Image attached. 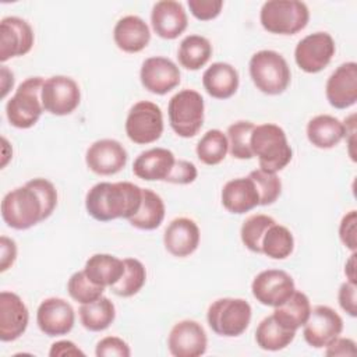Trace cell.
I'll list each match as a JSON object with an SVG mask.
<instances>
[{"label": "cell", "mask_w": 357, "mask_h": 357, "mask_svg": "<svg viewBox=\"0 0 357 357\" xmlns=\"http://www.w3.org/2000/svg\"><path fill=\"white\" fill-rule=\"evenodd\" d=\"M57 205L56 187L38 177L7 192L1 201V218L15 230H26L47 219Z\"/></svg>", "instance_id": "1"}, {"label": "cell", "mask_w": 357, "mask_h": 357, "mask_svg": "<svg viewBox=\"0 0 357 357\" xmlns=\"http://www.w3.org/2000/svg\"><path fill=\"white\" fill-rule=\"evenodd\" d=\"M142 202V188L130 181L95 184L85 197L88 213L99 222L132 218Z\"/></svg>", "instance_id": "2"}, {"label": "cell", "mask_w": 357, "mask_h": 357, "mask_svg": "<svg viewBox=\"0 0 357 357\" xmlns=\"http://www.w3.org/2000/svg\"><path fill=\"white\" fill-rule=\"evenodd\" d=\"M250 145L252 155L258 158L259 169L269 173L280 172L293 158L286 132L282 127L272 123L255 126Z\"/></svg>", "instance_id": "3"}, {"label": "cell", "mask_w": 357, "mask_h": 357, "mask_svg": "<svg viewBox=\"0 0 357 357\" xmlns=\"http://www.w3.org/2000/svg\"><path fill=\"white\" fill-rule=\"evenodd\" d=\"M261 25L276 35H296L303 31L310 20L305 3L297 0H269L261 7Z\"/></svg>", "instance_id": "4"}, {"label": "cell", "mask_w": 357, "mask_h": 357, "mask_svg": "<svg viewBox=\"0 0 357 357\" xmlns=\"http://www.w3.org/2000/svg\"><path fill=\"white\" fill-rule=\"evenodd\" d=\"M250 75L257 89L266 95L283 93L291 79L287 61L275 50H259L252 54Z\"/></svg>", "instance_id": "5"}, {"label": "cell", "mask_w": 357, "mask_h": 357, "mask_svg": "<svg viewBox=\"0 0 357 357\" xmlns=\"http://www.w3.org/2000/svg\"><path fill=\"white\" fill-rule=\"evenodd\" d=\"M206 319L216 335L236 337L245 332L250 325L251 305L244 298H218L209 305Z\"/></svg>", "instance_id": "6"}, {"label": "cell", "mask_w": 357, "mask_h": 357, "mask_svg": "<svg viewBox=\"0 0 357 357\" xmlns=\"http://www.w3.org/2000/svg\"><path fill=\"white\" fill-rule=\"evenodd\" d=\"M43 81L42 77H29L18 85L6 105V114L13 127L31 128L38 123L43 112L40 99Z\"/></svg>", "instance_id": "7"}, {"label": "cell", "mask_w": 357, "mask_h": 357, "mask_svg": "<svg viewBox=\"0 0 357 357\" xmlns=\"http://www.w3.org/2000/svg\"><path fill=\"white\" fill-rule=\"evenodd\" d=\"M204 99L194 89H183L169 100L167 114L172 130L183 138L198 134L204 124Z\"/></svg>", "instance_id": "8"}, {"label": "cell", "mask_w": 357, "mask_h": 357, "mask_svg": "<svg viewBox=\"0 0 357 357\" xmlns=\"http://www.w3.org/2000/svg\"><path fill=\"white\" fill-rule=\"evenodd\" d=\"M163 132V116L160 107L149 100L137 102L128 112L126 119L127 137L138 144H152L160 138Z\"/></svg>", "instance_id": "9"}, {"label": "cell", "mask_w": 357, "mask_h": 357, "mask_svg": "<svg viewBox=\"0 0 357 357\" xmlns=\"http://www.w3.org/2000/svg\"><path fill=\"white\" fill-rule=\"evenodd\" d=\"M40 99L43 110L54 116H67L78 107L81 91L73 78L53 75L43 81Z\"/></svg>", "instance_id": "10"}, {"label": "cell", "mask_w": 357, "mask_h": 357, "mask_svg": "<svg viewBox=\"0 0 357 357\" xmlns=\"http://www.w3.org/2000/svg\"><path fill=\"white\" fill-rule=\"evenodd\" d=\"M335 40L326 32H314L303 38L294 49V60L298 68L308 74L322 71L335 54Z\"/></svg>", "instance_id": "11"}, {"label": "cell", "mask_w": 357, "mask_h": 357, "mask_svg": "<svg viewBox=\"0 0 357 357\" xmlns=\"http://www.w3.org/2000/svg\"><path fill=\"white\" fill-rule=\"evenodd\" d=\"M304 340L315 349H324L331 344L343 331L342 317L328 305L311 308L307 322L303 325Z\"/></svg>", "instance_id": "12"}, {"label": "cell", "mask_w": 357, "mask_h": 357, "mask_svg": "<svg viewBox=\"0 0 357 357\" xmlns=\"http://www.w3.org/2000/svg\"><path fill=\"white\" fill-rule=\"evenodd\" d=\"M293 278L280 269H266L258 273L251 284L255 300L268 307L283 304L294 293Z\"/></svg>", "instance_id": "13"}, {"label": "cell", "mask_w": 357, "mask_h": 357, "mask_svg": "<svg viewBox=\"0 0 357 357\" xmlns=\"http://www.w3.org/2000/svg\"><path fill=\"white\" fill-rule=\"evenodd\" d=\"M33 31L20 17H4L0 22V61L26 54L33 46Z\"/></svg>", "instance_id": "14"}, {"label": "cell", "mask_w": 357, "mask_h": 357, "mask_svg": "<svg viewBox=\"0 0 357 357\" xmlns=\"http://www.w3.org/2000/svg\"><path fill=\"white\" fill-rule=\"evenodd\" d=\"M167 346L174 357H199L206 351L208 337L201 324L184 319L172 328Z\"/></svg>", "instance_id": "15"}, {"label": "cell", "mask_w": 357, "mask_h": 357, "mask_svg": "<svg viewBox=\"0 0 357 357\" xmlns=\"http://www.w3.org/2000/svg\"><path fill=\"white\" fill-rule=\"evenodd\" d=\"M139 79L146 91L165 95L180 84V70L170 59L155 56L142 63Z\"/></svg>", "instance_id": "16"}, {"label": "cell", "mask_w": 357, "mask_h": 357, "mask_svg": "<svg viewBox=\"0 0 357 357\" xmlns=\"http://www.w3.org/2000/svg\"><path fill=\"white\" fill-rule=\"evenodd\" d=\"M75 322L73 307L63 298L49 297L43 300L36 311V324L47 336L67 335Z\"/></svg>", "instance_id": "17"}, {"label": "cell", "mask_w": 357, "mask_h": 357, "mask_svg": "<svg viewBox=\"0 0 357 357\" xmlns=\"http://www.w3.org/2000/svg\"><path fill=\"white\" fill-rule=\"evenodd\" d=\"M127 151L116 139L95 141L86 151V166L99 176H112L124 169L127 163Z\"/></svg>", "instance_id": "18"}, {"label": "cell", "mask_w": 357, "mask_h": 357, "mask_svg": "<svg viewBox=\"0 0 357 357\" xmlns=\"http://www.w3.org/2000/svg\"><path fill=\"white\" fill-rule=\"evenodd\" d=\"M325 95L335 109H347L357 102V63L340 64L328 78Z\"/></svg>", "instance_id": "19"}, {"label": "cell", "mask_w": 357, "mask_h": 357, "mask_svg": "<svg viewBox=\"0 0 357 357\" xmlns=\"http://www.w3.org/2000/svg\"><path fill=\"white\" fill-rule=\"evenodd\" d=\"M29 312L21 297L13 291L0 293V340L18 339L28 326Z\"/></svg>", "instance_id": "20"}, {"label": "cell", "mask_w": 357, "mask_h": 357, "mask_svg": "<svg viewBox=\"0 0 357 357\" xmlns=\"http://www.w3.org/2000/svg\"><path fill=\"white\" fill-rule=\"evenodd\" d=\"M151 24L155 33L162 39H176L185 31L188 18L181 3L160 0L152 7Z\"/></svg>", "instance_id": "21"}, {"label": "cell", "mask_w": 357, "mask_h": 357, "mask_svg": "<svg viewBox=\"0 0 357 357\" xmlns=\"http://www.w3.org/2000/svg\"><path fill=\"white\" fill-rule=\"evenodd\" d=\"M199 237V227L192 219L176 218L165 230L163 244L173 257L184 258L198 248Z\"/></svg>", "instance_id": "22"}, {"label": "cell", "mask_w": 357, "mask_h": 357, "mask_svg": "<svg viewBox=\"0 0 357 357\" xmlns=\"http://www.w3.org/2000/svg\"><path fill=\"white\" fill-rule=\"evenodd\" d=\"M176 156L165 148L141 152L132 163V173L145 181H166L176 163Z\"/></svg>", "instance_id": "23"}, {"label": "cell", "mask_w": 357, "mask_h": 357, "mask_svg": "<svg viewBox=\"0 0 357 357\" xmlns=\"http://www.w3.org/2000/svg\"><path fill=\"white\" fill-rule=\"evenodd\" d=\"M113 39L120 50L126 53H138L148 46L151 31L141 17L126 15L114 25Z\"/></svg>", "instance_id": "24"}, {"label": "cell", "mask_w": 357, "mask_h": 357, "mask_svg": "<svg viewBox=\"0 0 357 357\" xmlns=\"http://www.w3.org/2000/svg\"><path fill=\"white\" fill-rule=\"evenodd\" d=\"M222 204L236 215L245 213L259 205V195L250 177H238L227 181L222 190Z\"/></svg>", "instance_id": "25"}, {"label": "cell", "mask_w": 357, "mask_h": 357, "mask_svg": "<svg viewBox=\"0 0 357 357\" xmlns=\"http://www.w3.org/2000/svg\"><path fill=\"white\" fill-rule=\"evenodd\" d=\"M238 73L237 70L223 61L213 63L208 67L202 75V85L208 95L215 99H229L238 88Z\"/></svg>", "instance_id": "26"}, {"label": "cell", "mask_w": 357, "mask_h": 357, "mask_svg": "<svg viewBox=\"0 0 357 357\" xmlns=\"http://www.w3.org/2000/svg\"><path fill=\"white\" fill-rule=\"evenodd\" d=\"M346 135V124L331 114L315 116L307 124V138L319 149H331L336 146Z\"/></svg>", "instance_id": "27"}, {"label": "cell", "mask_w": 357, "mask_h": 357, "mask_svg": "<svg viewBox=\"0 0 357 357\" xmlns=\"http://www.w3.org/2000/svg\"><path fill=\"white\" fill-rule=\"evenodd\" d=\"M84 272L98 286H113L124 273V262L110 254H93L88 258Z\"/></svg>", "instance_id": "28"}, {"label": "cell", "mask_w": 357, "mask_h": 357, "mask_svg": "<svg viewBox=\"0 0 357 357\" xmlns=\"http://www.w3.org/2000/svg\"><path fill=\"white\" fill-rule=\"evenodd\" d=\"M311 312L310 298L305 293L294 290V293L280 305L275 307L272 317L286 329L297 331L303 326Z\"/></svg>", "instance_id": "29"}, {"label": "cell", "mask_w": 357, "mask_h": 357, "mask_svg": "<svg viewBox=\"0 0 357 357\" xmlns=\"http://www.w3.org/2000/svg\"><path fill=\"white\" fill-rule=\"evenodd\" d=\"M212 56L211 42L201 35L185 36L177 50V59L185 70L197 71L204 67Z\"/></svg>", "instance_id": "30"}, {"label": "cell", "mask_w": 357, "mask_h": 357, "mask_svg": "<svg viewBox=\"0 0 357 357\" xmlns=\"http://www.w3.org/2000/svg\"><path fill=\"white\" fill-rule=\"evenodd\" d=\"M165 204L162 198L149 188H142V202L138 212L128 219L130 225L141 230H155L165 219Z\"/></svg>", "instance_id": "31"}, {"label": "cell", "mask_w": 357, "mask_h": 357, "mask_svg": "<svg viewBox=\"0 0 357 357\" xmlns=\"http://www.w3.org/2000/svg\"><path fill=\"white\" fill-rule=\"evenodd\" d=\"M82 326L91 332L107 329L116 318L114 304L107 297H100L93 303L81 304L78 310Z\"/></svg>", "instance_id": "32"}, {"label": "cell", "mask_w": 357, "mask_h": 357, "mask_svg": "<svg viewBox=\"0 0 357 357\" xmlns=\"http://www.w3.org/2000/svg\"><path fill=\"white\" fill-rule=\"evenodd\" d=\"M296 336V331L283 328L272 315L264 318L255 331V342L262 350L278 351L287 347Z\"/></svg>", "instance_id": "33"}, {"label": "cell", "mask_w": 357, "mask_h": 357, "mask_svg": "<svg viewBox=\"0 0 357 357\" xmlns=\"http://www.w3.org/2000/svg\"><path fill=\"white\" fill-rule=\"evenodd\" d=\"M294 248V238L291 231L282 225L273 223L268 227L261 241V254L272 259H284L290 257Z\"/></svg>", "instance_id": "34"}, {"label": "cell", "mask_w": 357, "mask_h": 357, "mask_svg": "<svg viewBox=\"0 0 357 357\" xmlns=\"http://www.w3.org/2000/svg\"><path fill=\"white\" fill-rule=\"evenodd\" d=\"M195 151L198 159L202 163L208 166L219 165L229 152L227 137L220 130H209L198 141Z\"/></svg>", "instance_id": "35"}, {"label": "cell", "mask_w": 357, "mask_h": 357, "mask_svg": "<svg viewBox=\"0 0 357 357\" xmlns=\"http://www.w3.org/2000/svg\"><path fill=\"white\" fill-rule=\"evenodd\" d=\"M124 262V273L112 286V291L119 297H131L137 294L146 280V271L141 261L135 258H126Z\"/></svg>", "instance_id": "36"}, {"label": "cell", "mask_w": 357, "mask_h": 357, "mask_svg": "<svg viewBox=\"0 0 357 357\" xmlns=\"http://www.w3.org/2000/svg\"><path fill=\"white\" fill-rule=\"evenodd\" d=\"M254 123L251 121H236L227 128V142H229V152L236 159H251L252 151H251V134L254 130Z\"/></svg>", "instance_id": "37"}, {"label": "cell", "mask_w": 357, "mask_h": 357, "mask_svg": "<svg viewBox=\"0 0 357 357\" xmlns=\"http://www.w3.org/2000/svg\"><path fill=\"white\" fill-rule=\"evenodd\" d=\"M275 222L273 218L268 215H252L247 218L241 226L240 237L243 244L252 252L261 254V241L264 234L266 233L268 227L272 226Z\"/></svg>", "instance_id": "38"}, {"label": "cell", "mask_w": 357, "mask_h": 357, "mask_svg": "<svg viewBox=\"0 0 357 357\" xmlns=\"http://www.w3.org/2000/svg\"><path fill=\"white\" fill-rule=\"evenodd\" d=\"M67 290L73 300L79 304H88L100 298L103 296L105 287L91 282L84 271H78L68 279Z\"/></svg>", "instance_id": "39"}, {"label": "cell", "mask_w": 357, "mask_h": 357, "mask_svg": "<svg viewBox=\"0 0 357 357\" xmlns=\"http://www.w3.org/2000/svg\"><path fill=\"white\" fill-rule=\"evenodd\" d=\"M248 177L254 181L258 195H259V205H271L273 204L280 192H282V181L276 176V173H269L261 169L252 170Z\"/></svg>", "instance_id": "40"}, {"label": "cell", "mask_w": 357, "mask_h": 357, "mask_svg": "<svg viewBox=\"0 0 357 357\" xmlns=\"http://www.w3.org/2000/svg\"><path fill=\"white\" fill-rule=\"evenodd\" d=\"M95 354L98 357H130V346L117 336H106L96 344Z\"/></svg>", "instance_id": "41"}, {"label": "cell", "mask_w": 357, "mask_h": 357, "mask_svg": "<svg viewBox=\"0 0 357 357\" xmlns=\"http://www.w3.org/2000/svg\"><path fill=\"white\" fill-rule=\"evenodd\" d=\"M191 14L199 21H209L216 18L223 7L222 0H188Z\"/></svg>", "instance_id": "42"}, {"label": "cell", "mask_w": 357, "mask_h": 357, "mask_svg": "<svg viewBox=\"0 0 357 357\" xmlns=\"http://www.w3.org/2000/svg\"><path fill=\"white\" fill-rule=\"evenodd\" d=\"M356 223H357V212L353 209L346 213L339 225V237L346 248L350 251H356L357 240H356Z\"/></svg>", "instance_id": "43"}, {"label": "cell", "mask_w": 357, "mask_h": 357, "mask_svg": "<svg viewBox=\"0 0 357 357\" xmlns=\"http://www.w3.org/2000/svg\"><path fill=\"white\" fill-rule=\"evenodd\" d=\"M198 176V170L194 163L188 160H176L170 176L167 177V183L173 184H190Z\"/></svg>", "instance_id": "44"}, {"label": "cell", "mask_w": 357, "mask_h": 357, "mask_svg": "<svg viewBox=\"0 0 357 357\" xmlns=\"http://www.w3.org/2000/svg\"><path fill=\"white\" fill-rule=\"evenodd\" d=\"M357 284L346 280L344 283L340 284L339 293H337V300L339 305L344 312H347L350 317L357 315Z\"/></svg>", "instance_id": "45"}, {"label": "cell", "mask_w": 357, "mask_h": 357, "mask_svg": "<svg viewBox=\"0 0 357 357\" xmlns=\"http://www.w3.org/2000/svg\"><path fill=\"white\" fill-rule=\"evenodd\" d=\"M17 258V245L15 241L1 236L0 237V271L6 272Z\"/></svg>", "instance_id": "46"}, {"label": "cell", "mask_w": 357, "mask_h": 357, "mask_svg": "<svg viewBox=\"0 0 357 357\" xmlns=\"http://www.w3.org/2000/svg\"><path fill=\"white\" fill-rule=\"evenodd\" d=\"M326 356H354L356 354V343L349 337H336L331 344L326 346Z\"/></svg>", "instance_id": "47"}, {"label": "cell", "mask_w": 357, "mask_h": 357, "mask_svg": "<svg viewBox=\"0 0 357 357\" xmlns=\"http://www.w3.org/2000/svg\"><path fill=\"white\" fill-rule=\"evenodd\" d=\"M50 357H64V356H84V351L71 340H59L52 344L49 350Z\"/></svg>", "instance_id": "48"}, {"label": "cell", "mask_w": 357, "mask_h": 357, "mask_svg": "<svg viewBox=\"0 0 357 357\" xmlns=\"http://www.w3.org/2000/svg\"><path fill=\"white\" fill-rule=\"evenodd\" d=\"M0 77H1V79H0V84H1V98H6L7 92L14 85V74L6 66H3Z\"/></svg>", "instance_id": "49"}, {"label": "cell", "mask_w": 357, "mask_h": 357, "mask_svg": "<svg viewBox=\"0 0 357 357\" xmlns=\"http://www.w3.org/2000/svg\"><path fill=\"white\" fill-rule=\"evenodd\" d=\"M344 275H346V278H347L349 282L357 284V279H356V251H353V254L350 255V258L346 261V265H344Z\"/></svg>", "instance_id": "50"}]
</instances>
